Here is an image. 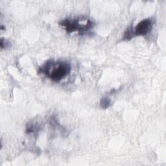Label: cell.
<instances>
[{
  "label": "cell",
  "mask_w": 166,
  "mask_h": 166,
  "mask_svg": "<svg viewBox=\"0 0 166 166\" xmlns=\"http://www.w3.org/2000/svg\"><path fill=\"white\" fill-rule=\"evenodd\" d=\"M1 29H2V30L5 29V28H4V25H2V26H1Z\"/></svg>",
  "instance_id": "cell-9"
},
{
  "label": "cell",
  "mask_w": 166,
  "mask_h": 166,
  "mask_svg": "<svg viewBox=\"0 0 166 166\" xmlns=\"http://www.w3.org/2000/svg\"><path fill=\"white\" fill-rule=\"evenodd\" d=\"M71 70V65L68 62L50 59L39 67L38 73L45 75L55 82H59L68 75Z\"/></svg>",
  "instance_id": "cell-1"
},
{
  "label": "cell",
  "mask_w": 166,
  "mask_h": 166,
  "mask_svg": "<svg viewBox=\"0 0 166 166\" xmlns=\"http://www.w3.org/2000/svg\"><path fill=\"white\" fill-rule=\"evenodd\" d=\"M154 22L151 18H146L142 20L134 28L135 36H145L152 31Z\"/></svg>",
  "instance_id": "cell-3"
},
{
  "label": "cell",
  "mask_w": 166,
  "mask_h": 166,
  "mask_svg": "<svg viewBox=\"0 0 166 166\" xmlns=\"http://www.w3.org/2000/svg\"><path fill=\"white\" fill-rule=\"evenodd\" d=\"M11 45L12 44L10 41L5 39L4 38H1V39H0V46H1L2 49L10 48V47H11Z\"/></svg>",
  "instance_id": "cell-7"
},
{
  "label": "cell",
  "mask_w": 166,
  "mask_h": 166,
  "mask_svg": "<svg viewBox=\"0 0 166 166\" xmlns=\"http://www.w3.org/2000/svg\"><path fill=\"white\" fill-rule=\"evenodd\" d=\"M117 92V90L115 89V88H113V89L110 91V93H116Z\"/></svg>",
  "instance_id": "cell-8"
},
{
  "label": "cell",
  "mask_w": 166,
  "mask_h": 166,
  "mask_svg": "<svg viewBox=\"0 0 166 166\" xmlns=\"http://www.w3.org/2000/svg\"><path fill=\"white\" fill-rule=\"evenodd\" d=\"M37 131H40V128L37 126H36V125L33 122L31 121L29 122L27 125H26L25 132L27 134L34 133Z\"/></svg>",
  "instance_id": "cell-5"
},
{
  "label": "cell",
  "mask_w": 166,
  "mask_h": 166,
  "mask_svg": "<svg viewBox=\"0 0 166 166\" xmlns=\"http://www.w3.org/2000/svg\"><path fill=\"white\" fill-rule=\"evenodd\" d=\"M112 103L111 99L108 97H104L100 101V106L103 109H106L110 106Z\"/></svg>",
  "instance_id": "cell-6"
},
{
  "label": "cell",
  "mask_w": 166,
  "mask_h": 166,
  "mask_svg": "<svg viewBox=\"0 0 166 166\" xmlns=\"http://www.w3.org/2000/svg\"><path fill=\"white\" fill-rule=\"evenodd\" d=\"M59 23L62 27H64L67 33L77 31L79 35H85L93 25V22L90 19L87 20L85 24H81L79 18H66L60 21Z\"/></svg>",
  "instance_id": "cell-2"
},
{
  "label": "cell",
  "mask_w": 166,
  "mask_h": 166,
  "mask_svg": "<svg viewBox=\"0 0 166 166\" xmlns=\"http://www.w3.org/2000/svg\"><path fill=\"white\" fill-rule=\"evenodd\" d=\"M135 37L134 32V27L131 25L128 27V28L124 32L123 36V40H131L132 38Z\"/></svg>",
  "instance_id": "cell-4"
}]
</instances>
